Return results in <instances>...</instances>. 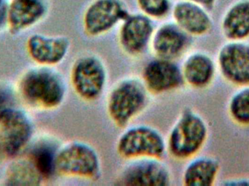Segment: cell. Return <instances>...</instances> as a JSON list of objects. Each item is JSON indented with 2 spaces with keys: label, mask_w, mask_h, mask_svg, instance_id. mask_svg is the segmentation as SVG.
Returning a JSON list of instances; mask_svg holds the SVG:
<instances>
[{
  "label": "cell",
  "mask_w": 249,
  "mask_h": 186,
  "mask_svg": "<svg viewBox=\"0 0 249 186\" xmlns=\"http://www.w3.org/2000/svg\"><path fill=\"white\" fill-rule=\"evenodd\" d=\"M209 135L206 119L193 108H185L171 129L166 142L167 150L174 159L189 160L198 155Z\"/></svg>",
  "instance_id": "6da1fadb"
},
{
  "label": "cell",
  "mask_w": 249,
  "mask_h": 186,
  "mask_svg": "<svg viewBox=\"0 0 249 186\" xmlns=\"http://www.w3.org/2000/svg\"><path fill=\"white\" fill-rule=\"evenodd\" d=\"M23 98L34 106L51 110L59 107L67 95L64 77L51 67L42 66L25 74L20 82Z\"/></svg>",
  "instance_id": "7a4b0ae2"
},
{
  "label": "cell",
  "mask_w": 249,
  "mask_h": 186,
  "mask_svg": "<svg viewBox=\"0 0 249 186\" xmlns=\"http://www.w3.org/2000/svg\"><path fill=\"white\" fill-rule=\"evenodd\" d=\"M149 91L142 80L127 77L112 87L107 100L109 118L117 127L124 128L146 108Z\"/></svg>",
  "instance_id": "3957f363"
},
{
  "label": "cell",
  "mask_w": 249,
  "mask_h": 186,
  "mask_svg": "<svg viewBox=\"0 0 249 186\" xmlns=\"http://www.w3.org/2000/svg\"><path fill=\"white\" fill-rule=\"evenodd\" d=\"M56 172L63 176L96 181L102 175V162L96 149L80 140L69 142L58 149Z\"/></svg>",
  "instance_id": "277c9868"
},
{
  "label": "cell",
  "mask_w": 249,
  "mask_h": 186,
  "mask_svg": "<svg viewBox=\"0 0 249 186\" xmlns=\"http://www.w3.org/2000/svg\"><path fill=\"white\" fill-rule=\"evenodd\" d=\"M167 150L166 142L160 133L147 125L133 126L124 130L116 143L118 154L126 160L161 159Z\"/></svg>",
  "instance_id": "5b68a950"
},
{
  "label": "cell",
  "mask_w": 249,
  "mask_h": 186,
  "mask_svg": "<svg viewBox=\"0 0 249 186\" xmlns=\"http://www.w3.org/2000/svg\"><path fill=\"white\" fill-rule=\"evenodd\" d=\"M107 80L106 66L99 57H80L71 70V83L76 95L83 101H94L103 93Z\"/></svg>",
  "instance_id": "8992f818"
},
{
  "label": "cell",
  "mask_w": 249,
  "mask_h": 186,
  "mask_svg": "<svg viewBox=\"0 0 249 186\" xmlns=\"http://www.w3.org/2000/svg\"><path fill=\"white\" fill-rule=\"evenodd\" d=\"M129 14L124 0H93L83 14V30L90 37L103 36Z\"/></svg>",
  "instance_id": "52a82bcc"
},
{
  "label": "cell",
  "mask_w": 249,
  "mask_h": 186,
  "mask_svg": "<svg viewBox=\"0 0 249 186\" xmlns=\"http://www.w3.org/2000/svg\"><path fill=\"white\" fill-rule=\"evenodd\" d=\"M218 72L235 87L249 85V43L228 41L218 51L216 58Z\"/></svg>",
  "instance_id": "ba28073f"
},
{
  "label": "cell",
  "mask_w": 249,
  "mask_h": 186,
  "mask_svg": "<svg viewBox=\"0 0 249 186\" xmlns=\"http://www.w3.org/2000/svg\"><path fill=\"white\" fill-rule=\"evenodd\" d=\"M120 172L118 185L166 186L171 184V172L160 159H132Z\"/></svg>",
  "instance_id": "9c48e42d"
},
{
  "label": "cell",
  "mask_w": 249,
  "mask_h": 186,
  "mask_svg": "<svg viewBox=\"0 0 249 186\" xmlns=\"http://www.w3.org/2000/svg\"><path fill=\"white\" fill-rule=\"evenodd\" d=\"M33 124L21 110H12L0 118V142L6 154L16 156L27 146L33 134Z\"/></svg>",
  "instance_id": "30bf717a"
},
{
  "label": "cell",
  "mask_w": 249,
  "mask_h": 186,
  "mask_svg": "<svg viewBox=\"0 0 249 186\" xmlns=\"http://www.w3.org/2000/svg\"><path fill=\"white\" fill-rule=\"evenodd\" d=\"M155 29L153 19L142 13H130L121 23L118 34L120 46L130 56L142 55L150 45Z\"/></svg>",
  "instance_id": "8fae6325"
},
{
  "label": "cell",
  "mask_w": 249,
  "mask_h": 186,
  "mask_svg": "<svg viewBox=\"0 0 249 186\" xmlns=\"http://www.w3.org/2000/svg\"><path fill=\"white\" fill-rule=\"evenodd\" d=\"M51 9V0H10L7 29L19 35L43 21Z\"/></svg>",
  "instance_id": "7c38bea8"
},
{
  "label": "cell",
  "mask_w": 249,
  "mask_h": 186,
  "mask_svg": "<svg viewBox=\"0 0 249 186\" xmlns=\"http://www.w3.org/2000/svg\"><path fill=\"white\" fill-rule=\"evenodd\" d=\"M191 43L192 36L172 21L155 29L149 46L156 58L174 61L182 56Z\"/></svg>",
  "instance_id": "4fadbf2b"
},
{
  "label": "cell",
  "mask_w": 249,
  "mask_h": 186,
  "mask_svg": "<svg viewBox=\"0 0 249 186\" xmlns=\"http://www.w3.org/2000/svg\"><path fill=\"white\" fill-rule=\"evenodd\" d=\"M142 80L149 93L153 94L173 91L184 84L181 67L174 61L158 58L145 66Z\"/></svg>",
  "instance_id": "5bb4252c"
},
{
  "label": "cell",
  "mask_w": 249,
  "mask_h": 186,
  "mask_svg": "<svg viewBox=\"0 0 249 186\" xmlns=\"http://www.w3.org/2000/svg\"><path fill=\"white\" fill-rule=\"evenodd\" d=\"M70 48L71 41L63 35L34 34L26 42L29 56L36 64L45 67H52L62 62Z\"/></svg>",
  "instance_id": "9a60e30c"
},
{
  "label": "cell",
  "mask_w": 249,
  "mask_h": 186,
  "mask_svg": "<svg viewBox=\"0 0 249 186\" xmlns=\"http://www.w3.org/2000/svg\"><path fill=\"white\" fill-rule=\"evenodd\" d=\"M181 68L184 84L196 90H204L210 87L218 72L216 59L202 51L189 54Z\"/></svg>",
  "instance_id": "2e32d148"
},
{
  "label": "cell",
  "mask_w": 249,
  "mask_h": 186,
  "mask_svg": "<svg viewBox=\"0 0 249 186\" xmlns=\"http://www.w3.org/2000/svg\"><path fill=\"white\" fill-rule=\"evenodd\" d=\"M174 21L190 36L208 34L212 20L206 9L191 1L178 0L171 9Z\"/></svg>",
  "instance_id": "e0dca14e"
},
{
  "label": "cell",
  "mask_w": 249,
  "mask_h": 186,
  "mask_svg": "<svg viewBox=\"0 0 249 186\" xmlns=\"http://www.w3.org/2000/svg\"><path fill=\"white\" fill-rule=\"evenodd\" d=\"M182 175L183 185L212 186L215 185L221 170L220 162L209 155L196 156L189 159Z\"/></svg>",
  "instance_id": "ac0fdd59"
},
{
  "label": "cell",
  "mask_w": 249,
  "mask_h": 186,
  "mask_svg": "<svg viewBox=\"0 0 249 186\" xmlns=\"http://www.w3.org/2000/svg\"><path fill=\"white\" fill-rule=\"evenodd\" d=\"M228 41H244L249 37V1H241L227 12L221 24Z\"/></svg>",
  "instance_id": "d6986e66"
},
{
  "label": "cell",
  "mask_w": 249,
  "mask_h": 186,
  "mask_svg": "<svg viewBox=\"0 0 249 186\" xmlns=\"http://www.w3.org/2000/svg\"><path fill=\"white\" fill-rule=\"evenodd\" d=\"M57 148L52 142L44 141L38 143L32 152V162L42 178L48 179L56 172L55 161Z\"/></svg>",
  "instance_id": "ffe728a7"
},
{
  "label": "cell",
  "mask_w": 249,
  "mask_h": 186,
  "mask_svg": "<svg viewBox=\"0 0 249 186\" xmlns=\"http://www.w3.org/2000/svg\"><path fill=\"white\" fill-rule=\"evenodd\" d=\"M43 178L32 160H18L13 162L7 171V184L11 186L39 185Z\"/></svg>",
  "instance_id": "44dd1931"
},
{
  "label": "cell",
  "mask_w": 249,
  "mask_h": 186,
  "mask_svg": "<svg viewBox=\"0 0 249 186\" xmlns=\"http://www.w3.org/2000/svg\"><path fill=\"white\" fill-rule=\"evenodd\" d=\"M228 116L233 123L249 127V85L238 87L230 97L227 105Z\"/></svg>",
  "instance_id": "7402d4cb"
},
{
  "label": "cell",
  "mask_w": 249,
  "mask_h": 186,
  "mask_svg": "<svg viewBox=\"0 0 249 186\" xmlns=\"http://www.w3.org/2000/svg\"><path fill=\"white\" fill-rule=\"evenodd\" d=\"M136 3L141 12L152 19L164 18L172 9L171 0H136Z\"/></svg>",
  "instance_id": "603a6c76"
},
{
  "label": "cell",
  "mask_w": 249,
  "mask_h": 186,
  "mask_svg": "<svg viewBox=\"0 0 249 186\" xmlns=\"http://www.w3.org/2000/svg\"><path fill=\"white\" fill-rule=\"evenodd\" d=\"M15 105L16 97L14 92L7 86L0 85V118L15 109Z\"/></svg>",
  "instance_id": "cb8c5ba5"
},
{
  "label": "cell",
  "mask_w": 249,
  "mask_h": 186,
  "mask_svg": "<svg viewBox=\"0 0 249 186\" xmlns=\"http://www.w3.org/2000/svg\"><path fill=\"white\" fill-rule=\"evenodd\" d=\"M10 0H0V32L7 29Z\"/></svg>",
  "instance_id": "d4e9b609"
},
{
  "label": "cell",
  "mask_w": 249,
  "mask_h": 186,
  "mask_svg": "<svg viewBox=\"0 0 249 186\" xmlns=\"http://www.w3.org/2000/svg\"><path fill=\"white\" fill-rule=\"evenodd\" d=\"M224 185L228 186H249V177L244 178H235L232 179H228L225 181Z\"/></svg>",
  "instance_id": "484cf974"
},
{
  "label": "cell",
  "mask_w": 249,
  "mask_h": 186,
  "mask_svg": "<svg viewBox=\"0 0 249 186\" xmlns=\"http://www.w3.org/2000/svg\"><path fill=\"white\" fill-rule=\"evenodd\" d=\"M184 1H191V2L196 3L204 7L205 9L210 8L213 6L215 0H184Z\"/></svg>",
  "instance_id": "4316f807"
}]
</instances>
